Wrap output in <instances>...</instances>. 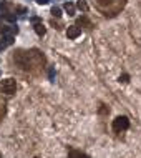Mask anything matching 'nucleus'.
<instances>
[{"instance_id":"obj_18","label":"nucleus","mask_w":141,"mask_h":158,"mask_svg":"<svg viewBox=\"0 0 141 158\" xmlns=\"http://www.w3.org/2000/svg\"><path fill=\"white\" fill-rule=\"evenodd\" d=\"M100 2H105V0H100ZM106 2H108V0H106Z\"/></svg>"},{"instance_id":"obj_14","label":"nucleus","mask_w":141,"mask_h":158,"mask_svg":"<svg viewBox=\"0 0 141 158\" xmlns=\"http://www.w3.org/2000/svg\"><path fill=\"white\" fill-rule=\"evenodd\" d=\"M17 12H18V14H25L27 8H25V7H17Z\"/></svg>"},{"instance_id":"obj_9","label":"nucleus","mask_w":141,"mask_h":158,"mask_svg":"<svg viewBox=\"0 0 141 158\" xmlns=\"http://www.w3.org/2000/svg\"><path fill=\"white\" fill-rule=\"evenodd\" d=\"M8 7H10V5H8L7 2H0V12H2V14H7Z\"/></svg>"},{"instance_id":"obj_2","label":"nucleus","mask_w":141,"mask_h":158,"mask_svg":"<svg viewBox=\"0 0 141 158\" xmlns=\"http://www.w3.org/2000/svg\"><path fill=\"white\" fill-rule=\"evenodd\" d=\"M0 88H2V93L13 95L15 90H17V83H15L13 78H5V80H2V83H0Z\"/></svg>"},{"instance_id":"obj_6","label":"nucleus","mask_w":141,"mask_h":158,"mask_svg":"<svg viewBox=\"0 0 141 158\" xmlns=\"http://www.w3.org/2000/svg\"><path fill=\"white\" fill-rule=\"evenodd\" d=\"M63 7H65V10L68 12V15H75V5H73V4H70V2H66V4L63 5Z\"/></svg>"},{"instance_id":"obj_4","label":"nucleus","mask_w":141,"mask_h":158,"mask_svg":"<svg viewBox=\"0 0 141 158\" xmlns=\"http://www.w3.org/2000/svg\"><path fill=\"white\" fill-rule=\"evenodd\" d=\"M68 158H90L88 155H85V153H81L80 150H70V153H68Z\"/></svg>"},{"instance_id":"obj_11","label":"nucleus","mask_w":141,"mask_h":158,"mask_svg":"<svg viewBox=\"0 0 141 158\" xmlns=\"http://www.w3.org/2000/svg\"><path fill=\"white\" fill-rule=\"evenodd\" d=\"M4 42H5V45H12V43H13V35H5Z\"/></svg>"},{"instance_id":"obj_10","label":"nucleus","mask_w":141,"mask_h":158,"mask_svg":"<svg viewBox=\"0 0 141 158\" xmlns=\"http://www.w3.org/2000/svg\"><path fill=\"white\" fill-rule=\"evenodd\" d=\"M76 25H87V27H90V22L87 20V17H81V18H78Z\"/></svg>"},{"instance_id":"obj_7","label":"nucleus","mask_w":141,"mask_h":158,"mask_svg":"<svg viewBox=\"0 0 141 158\" xmlns=\"http://www.w3.org/2000/svg\"><path fill=\"white\" fill-rule=\"evenodd\" d=\"M76 7H78L80 10H83V12H88V5H87V2H85V0H78Z\"/></svg>"},{"instance_id":"obj_17","label":"nucleus","mask_w":141,"mask_h":158,"mask_svg":"<svg viewBox=\"0 0 141 158\" xmlns=\"http://www.w3.org/2000/svg\"><path fill=\"white\" fill-rule=\"evenodd\" d=\"M5 30H7V27H2V25H0V33H2V35H5Z\"/></svg>"},{"instance_id":"obj_8","label":"nucleus","mask_w":141,"mask_h":158,"mask_svg":"<svg viewBox=\"0 0 141 158\" xmlns=\"http://www.w3.org/2000/svg\"><path fill=\"white\" fill-rule=\"evenodd\" d=\"M4 17H5V20H7V22H10V23H15V15H13V14L7 12V14H4Z\"/></svg>"},{"instance_id":"obj_1","label":"nucleus","mask_w":141,"mask_h":158,"mask_svg":"<svg viewBox=\"0 0 141 158\" xmlns=\"http://www.w3.org/2000/svg\"><path fill=\"white\" fill-rule=\"evenodd\" d=\"M128 128H130V120H128V117L119 115V117H116V118L113 120V132L121 133V132H125V130H128Z\"/></svg>"},{"instance_id":"obj_3","label":"nucleus","mask_w":141,"mask_h":158,"mask_svg":"<svg viewBox=\"0 0 141 158\" xmlns=\"http://www.w3.org/2000/svg\"><path fill=\"white\" fill-rule=\"evenodd\" d=\"M80 33H81V30H80L78 25H72V27H68V30H66V35H68V38H72V40L78 38Z\"/></svg>"},{"instance_id":"obj_12","label":"nucleus","mask_w":141,"mask_h":158,"mask_svg":"<svg viewBox=\"0 0 141 158\" xmlns=\"http://www.w3.org/2000/svg\"><path fill=\"white\" fill-rule=\"evenodd\" d=\"M118 82H119V83H128V82H130V77H128L126 73H125V75H119Z\"/></svg>"},{"instance_id":"obj_16","label":"nucleus","mask_w":141,"mask_h":158,"mask_svg":"<svg viewBox=\"0 0 141 158\" xmlns=\"http://www.w3.org/2000/svg\"><path fill=\"white\" fill-rule=\"evenodd\" d=\"M37 4H40V5H45V4H48V0H35Z\"/></svg>"},{"instance_id":"obj_15","label":"nucleus","mask_w":141,"mask_h":158,"mask_svg":"<svg viewBox=\"0 0 141 158\" xmlns=\"http://www.w3.org/2000/svg\"><path fill=\"white\" fill-rule=\"evenodd\" d=\"M5 47H7V45H5V42H4V40H0V52L4 50Z\"/></svg>"},{"instance_id":"obj_13","label":"nucleus","mask_w":141,"mask_h":158,"mask_svg":"<svg viewBox=\"0 0 141 158\" xmlns=\"http://www.w3.org/2000/svg\"><path fill=\"white\" fill-rule=\"evenodd\" d=\"M51 15H53V17H60V15H62V10L58 7H53L51 8Z\"/></svg>"},{"instance_id":"obj_5","label":"nucleus","mask_w":141,"mask_h":158,"mask_svg":"<svg viewBox=\"0 0 141 158\" xmlns=\"http://www.w3.org/2000/svg\"><path fill=\"white\" fill-rule=\"evenodd\" d=\"M35 32H37V35L43 37L45 33H47V29L43 27V23H42V22H38V23H35Z\"/></svg>"}]
</instances>
